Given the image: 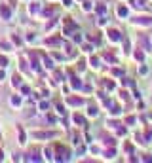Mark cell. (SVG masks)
<instances>
[{
	"mask_svg": "<svg viewBox=\"0 0 152 163\" xmlns=\"http://www.w3.org/2000/svg\"><path fill=\"white\" fill-rule=\"evenodd\" d=\"M0 13H2L4 17H10V10H6V8H2V10H0Z\"/></svg>",
	"mask_w": 152,
	"mask_h": 163,
	"instance_id": "obj_1",
	"label": "cell"
}]
</instances>
